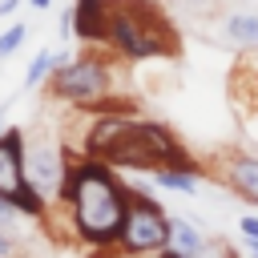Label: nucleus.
<instances>
[{
	"mask_svg": "<svg viewBox=\"0 0 258 258\" xmlns=\"http://www.w3.org/2000/svg\"><path fill=\"white\" fill-rule=\"evenodd\" d=\"M60 206H69V230L81 246L97 254L117 250V234H121L125 206H129V185L109 161H97L85 153L69 157Z\"/></svg>",
	"mask_w": 258,
	"mask_h": 258,
	"instance_id": "nucleus-1",
	"label": "nucleus"
},
{
	"mask_svg": "<svg viewBox=\"0 0 258 258\" xmlns=\"http://www.w3.org/2000/svg\"><path fill=\"white\" fill-rule=\"evenodd\" d=\"M105 48L117 60H153L177 52V32L153 0H109Z\"/></svg>",
	"mask_w": 258,
	"mask_h": 258,
	"instance_id": "nucleus-2",
	"label": "nucleus"
},
{
	"mask_svg": "<svg viewBox=\"0 0 258 258\" xmlns=\"http://www.w3.org/2000/svg\"><path fill=\"white\" fill-rule=\"evenodd\" d=\"M113 89H117V69L109 56L101 52H69L60 48L56 52V64H52V77H48V93L73 109H89V113H101L109 101H113Z\"/></svg>",
	"mask_w": 258,
	"mask_h": 258,
	"instance_id": "nucleus-3",
	"label": "nucleus"
},
{
	"mask_svg": "<svg viewBox=\"0 0 258 258\" xmlns=\"http://www.w3.org/2000/svg\"><path fill=\"white\" fill-rule=\"evenodd\" d=\"M169 242V210L157 202V194H137L129 189V206H125V222L117 234V250L125 258H149Z\"/></svg>",
	"mask_w": 258,
	"mask_h": 258,
	"instance_id": "nucleus-4",
	"label": "nucleus"
},
{
	"mask_svg": "<svg viewBox=\"0 0 258 258\" xmlns=\"http://www.w3.org/2000/svg\"><path fill=\"white\" fill-rule=\"evenodd\" d=\"M69 149L52 137V133H32L24 141V177L56 206L60 189H64V173H69Z\"/></svg>",
	"mask_w": 258,
	"mask_h": 258,
	"instance_id": "nucleus-5",
	"label": "nucleus"
},
{
	"mask_svg": "<svg viewBox=\"0 0 258 258\" xmlns=\"http://www.w3.org/2000/svg\"><path fill=\"white\" fill-rule=\"evenodd\" d=\"M218 177L222 185L238 198V202H250L258 206V153H226L222 165H218Z\"/></svg>",
	"mask_w": 258,
	"mask_h": 258,
	"instance_id": "nucleus-6",
	"label": "nucleus"
},
{
	"mask_svg": "<svg viewBox=\"0 0 258 258\" xmlns=\"http://www.w3.org/2000/svg\"><path fill=\"white\" fill-rule=\"evenodd\" d=\"M73 40H81L85 48H105V32H109V0H73Z\"/></svg>",
	"mask_w": 258,
	"mask_h": 258,
	"instance_id": "nucleus-7",
	"label": "nucleus"
},
{
	"mask_svg": "<svg viewBox=\"0 0 258 258\" xmlns=\"http://www.w3.org/2000/svg\"><path fill=\"white\" fill-rule=\"evenodd\" d=\"M24 129L8 125L0 137V198H12L28 177H24Z\"/></svg>",
	"mask_w": 258,
	"mask_h": 258,
	"instance_id": "nucleus-8",
	"label": "nucleus"
},
{
	"mask_svg": "<svg viewBox=\"0 0 258 258\" xmlns=\"http://www.w3.org/2000/svg\"><path fill=\"white\" fill-rule=\"evenodd\" d=\"M222 36H226L234 48H258V12H250V8H234V12H226V20H222Z\"/></svg>",
	"mask_w": 258,
	"mask_h": 258,
	"instance_id": "nucleus-9",
	"label": "nucleus"
},
{
	"mask_svg": "<svg viewBox=\"0 0 258 258\" xmlns=\"http://www.w3.org/2000/svg\"><path fill=\"white\" fill-rule=\"evenodd\" d=\"M149 181H153V189H173V194H198V189L206 185V173H194V169H165V165H157V169L149 173Z\"/></svg>",
	"mask_w": 258,
	"mask_h": 258,
	"instance_id": "nucleus-10",
	"label": "nucleus"
},
{
	"mask_svg": "<svg viewBox=\"0 0 258 258\" xmlns=\"http://www.w3.org/2000/svg\"><path fill=\"white\" fill-rule=\"evenodd\" d=\"M169 246H177L185 258L198 254L206 246V234H202V222L194 218H181V214H169Z\"/></svg>",
	"mask_w": 258,
	"mask_h": 258,
	"instance_id": "nucleus-11",
	"label": "nucleus"
},
{
	"mask_svg": "<svg viewBox=\"0 0 258 258\" xmlns=\"http://www.w3.org/2000/svg\"><path fill=\"white\" fill-rule=\"evenodd\" d=\"M8 202H12V210H16L20 218H28V222H48L52 202H48V198H44V194H40L32 181H24V185H20V189H16Z\"/></svg>",
	"mask_w": 258,
	"mask_h": 258,
	"instance_id": "nucleus-12",
	"label": "nucleus"
},
{
	"mask_svg": "<svg viewBox=\"0 0 258 258\" xmlns=\"http://www.w3.org/2000/svg\"><path fill=\"white\" fill-rule=\"evenodd\" d=\"M52 64H56V48H40L32 56V64L24 69V89H40L48 77H52Z\"/></svg>",
	"mask_w": 258,
	"mask_h": 258,
	"instance_id": "nucleus-13",
	"label": "nucleus"
},
{
	"mask_svg": "<svg viewBox=\"0 0 258 258\" xmlns=\"http://www.w3.org/2000/svg\"><path fill=\"white\" fill-rule=\"evenodd\" d=\"M24 40H28V24H24V20H12V24L0 32V60H8L12 52H20Z\"/></svg>",
	"mask_w": 258,
	"mask_h": 258,
	"instance_id": "nucleus-14",
	"label": "nucleus"
},
{
	"mask_svg": "<svg viewBox=\"0 0 258 258\" xmlns=\"http://www.w3.org/2000/svg\"><path fill=\"white\" fill-rule=\"evenodd\" d=\"M16 226H20V214L12 210L8 198H0V230H4V234H16Z\"/></svg>",
	"mask_w": 258,
	"mask_h": 258,
	"instance_id": "nucleus-15",
	"label": "nucleus"
},
{
	"mask_svg": "<svg viewBox=\"0 0 258 258\" xmlns=\"http://www.w3.org/2000/svg\"><path fill=\"white\" fill-rule=\"evenodd\" d=\"M238 230H242V242H258V214H242Z\"/></svg>",
	"mask_w": 258,
	"mask_h": 258,
	"instance_id": "nucleus-16",
	"label": "nucleus"
},
{
	"mask_svg": "<svg viewBox=\"0 0 258 258\" xmlns=\"http://www.w3.org/2000/svg\"><path fill=\"white\" fill-rule=\"evenodd\" d=\"M16 254H20V238L0 230V258H16Z\"/></svg>",
	"mask_w": 258,
	"mask_h": 258,
	"instance_id": "nucleus-17",
	"label": "nucleus"
},
{
	"mask_svg": "<svg viewBox=\"0 0 258 258\" xmlns=\"http://www.w3.org/2000/svg\"><path fill=\"white\" fill-rule=\"evenodd\" d=\"M24 0H0V16H16Z\"/></svg>",
	"mask_w": 258,
	"mask_h": 258,
	"instance_id": "nucleus-18",
	"label": "nucleus"
},
{
	"mask_svg": "<svg viewBox=\"0 0 258 258\" xmlns=\"http://www.w3.org/2000/svg\"><path fill=\"white\" fill-rule=\"evenodd\" d=\"M149 258H185V254H181L177 246H169V242H165V246H161L157 254H149Z\"/></svg>",
	"mask_w": 258,
	"mask_h": 258,
	"instance_id": "nucleus-19",
	"label": "nucleus"
},
{
	"mask_svg": "<svg viewBox=\"0 0 258 258\" xmlns=\"http://www.w3.org/2000/svg\"><path fill=\"white\" fill-rule=\"evenodd\" d=\"M8 109H12V97H8V101H0V137H4V129H8V125H4V117H8Z\"/></svg>",
	"mask_w": 258,
	"mask_h": 258,
	"instance_id": "nucleus-20",
	"label": "nucleus"
},
{
	"mask_svg": "<svg viewBox=\"0 0 258 258\" xmlns=\"http://www.w3.org/2000/svg\"><path fill=\"white\" fill-rule=\"evenodd\" d=\"M24 4H32L36 12H44V8H52V0H24Z\"/></svg>",
	"mask_w": 258,
	"mask_h": 258,
	"instance_id": "nucleus-21",
	"label": "nucleus"
},
{
	"mask_svg": "<svg viewBox=\"0 0 258 258\" xmlns=\"http://www.w3.org/2000/svg\"><path fill=\"white\" fill-rule=\"evenodd\" d=\"M246 258H258V242H246Z\"/></svg>",
	"mask_w": 258,
	"mask_h": 258,
	"instance_id": "nucleus-22",
	"label": "nucleus"
}]
</instances>
